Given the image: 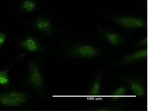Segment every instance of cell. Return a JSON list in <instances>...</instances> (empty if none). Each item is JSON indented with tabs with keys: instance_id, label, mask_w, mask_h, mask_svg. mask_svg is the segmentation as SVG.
<instances>
[{
	"instance_id": "cell-1",
	"label": "cell",
	"mask_w": 148,
	"mask_h": 111,
	"mask_svg": "<svg viewBox=\"0 0 148 111\" xmlns=\"http://www.w3.org/2000/svg\"><path fill=\"white\" fill-rule=\"evenodd\" d=\"M39 0H19L14 7L8 11L11 17L31 15L40 9Z\"/></svg>"
},
{
	"instance_id": "cell-2",
	"label": "cell",
	"mask_w": 148,
	"mask_h": 111,
	"mask_svg": "<svg viewBox=\"0 0 148 111\" xmlns=\"http://www.w3.org/2000/svg\"><path fill=\"white\" fill-rule=\"evenodd\" d=\"M27 24L39 32L46 34L52 33L54 29V24L49 17L39 15L28 21Z\"/></svg>"
},
{
	"instance_id": "cell-3",
	"label": "cell",
	"mask_w": 148,
	"mask_h": 111,
	"mask_svg": "<svg viewBox=\"0 0 148 111\" xmlns=\"http://www.w3.org/2000/svg\"><path fill=\"white\" fill-rule=\"evenodd\" d=\"M67 52L72 56L80 58H94L100 54L97 47L86 44L75 45L69 48Z\"/></svg>"
},
{
	"instance_id": "cell-4",
	"label": "cell",
	"mask_w": 148,
	"mask_h": 111,
	"mask_svg": "<svg viewBox=\"0 0 148 111\" xmlns=\"http://www.w3.org/2000/svg\"><path fill=\"white\" fill-rule=\"evenodd\" d=\"M29 81L31 85L36 89H40L43 85V79L39 66L36 62L31 61L29 63Z\"/></svg>"
},
{
	"instance_id": "cell-5",
	"label": "cell",
	"mask_w": 148,
	"mask_h": 111,
	"mask_svg": "<svg viewBox=\"0 0 148 111\" xmlns=\"http://www.w3.org/2000/svg\"><path fill=\"white\" fill-rule=\"evenodd\" d=\"M116 22L120 26L127 28H140L146 26V24L142 20L133 17H119L116 18Z\"/></svg>"
},
{
	"instance_id": "cell-6",
	"label": "cell",
	"mask_w": 148,
	"mask_h": 111,
	"mask_svg": "<svg viewBox=\"0 0 148 111\" xmlns=\"http://www.w3.org/2000/svg\"><path fill=\"white\" fill-rule=\"evenodd\" d=\"M148 50L147 49H143L131 54L126 56L118 65H121L128 63L134 62L138 61L145 60L147 59Z\"/></svg>"
},
{
	"instance_id": "cell-7",
	"label": "cell",
	"mask_w": 148,
	"mask_h": 111,
	"mask_svg": "<svg viewBox=\"0 0 148 111\" xmlns=\"http://www.w3.org/2000/svg\"><path fill=\"white\" fill-rule=\"evenodd\" d=\"M21 47L29 52L41 51L42 48L38 40L35 37L28 36L21 41Z\"/></svg>"
},
{
	"instance_id": "cell-8",
	"label": "cell",
	"mask_w": 148,
	"mask_h": 111,
	"mask_svg": "<svg viewBox=\"0 0 148 111\" xmlns=\"http://www.w3.org/2000/svg\"><path fill=\"white\" fill-rule=\"evenodd\" d=\"M125 81L135 96H143L146 94V90L145 86L139 82L133 79H126Z\"/></svg>"
},
{
	"instance_id": "cell-9",
	"label": "cell",
	"mask_w": 148,
	"mask_h": 111,
	"mask_svg": "<svg viewBox=\"0 0 148 111\" xmlns=\"http://www.w3.org/2000/svg\"><path fill=\"white\" fill-rule=\"evenodd\" d=\"M103 72L100 71L98 73L93 84L90 88L88 92V96H97L101 94V82Z\"/></svg>"
},
{
	"instance_id": "cell-10",
	"label": "cell",
	"mask_w": 148,
	"mask_h": 111,
	"mask_svg": "<svg viewBox=\"0 0 148 111\" xmlns=\"http://www.w3.org/2000/svg\"><path fill=\"white\" fill-rule=\"evenodd\" d=\"M104 39L110 44L114 46H119L122 43L121 36L117 33L113 32L107 31L103 33Z\"/></svg>"
},
{
	"instance_id": "cell-11",
	"label": "cell",
	"mask_w": 148,
	"mask_h": 111,
	"mask_svg": "<svg viewBox=\"0 0 148 111\" xmlns=\"http://www.w3.org/2000/svg\"><path fill=\"white\" fill-rule=\"evenodd\" d=\"M24 54H22L18 57L12 63L9 65V66L6 69L0 71V85L2 86H7L10 83V80H9L8 74L9 71L11 68L14 62H15L16 61L20 59L22 56H23Z\"/></svg>"
},
{
	"instance_id": "cell-12",
	"label": "cell",
	"mask_w": 148,
	"mask_h": 111,
	"mask_svg": "<svg viewBox=\"0 0 148 111\" xmlns=\"http://www.w3.org/2000/svg\"><path fill=\"white\" fill-rule=\"evenodd\" d=\"M6 94L10 98L21 104L26 102L28 100L27 95L24 92L14 91L6 93Z\"/></svg>"
},
{
	"instance_id": "cell-13",
	"label": "cell",
	"mask_w": 148,
	"mask_h": 111,
	"mask_svg": "<svg viewBox=\"0 0 148 111\" xmlns=\"http://www.w3.org/2000/svg\"><path fill=\"white\" fill-rule=\"evenodd\" d=\"M0 104L9 107H16L21 104L8 96L6 93H0Z\"/></svg>"
},
{
	"instance_id": "cell-14",
	"label": "cell",
	"mask_w": 148,
	"mask_h": 111,
	"mask_svg": "<svg viewBox=\"0 0 148 111\" xmlns=\"http://www.w3.org/2000/svg\"><path fill=\"white\" fill-rule=\"evenodd\" d=\"M127 88L125 87H120L117 88L111 94V99L116 100L121 98L126 95Z\"/></svg>"
},
{
	"instance_id": "cell-15",
	"label": "cell",
	"mask_w": 148,
	"mask_h": 111,
	"mask_svg": "<svg viewBox=\"0 0 148 111\" xmlns=\"http://www.w3.org/2000/svg\"><path fill=\"white\" fill-rule=\"evenodd\" d=\"M7 38V35L6 33L0 32V46L5 44Z\"/></svg>"
},
{
	"instance_id": "cell-16",
	"label": "cell",
	"mask_w": 148,
	"mask_h": 111,
	"mask_svg": "<svg viewBox=\"0 0 148 111\" xmlns=\"http://www.w3.org/2000/svg\"><path fill=\"white\" fill-rule=\"evenodd\" d=\"M147 38H145L140 41L137 44V46H145L147 45Z\"/></svg>"
}]
</instances>
